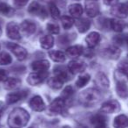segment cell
Segmentation results:
<instances>
[{"label":"cell","instance_id":"7bdbcfd3","mask_svg":"<svg viewBox=\"0 0 128 128\" xmlns=\"http://www.w3.org/2000/svg\"><path fill=\"white\" fill-rule=\"evenodd\" d=\"M126 42L127 43V45H128V35H127V36H126Z\"/></svg>","mask_w":128,"mask_h":128},{"label":"cell","instance_id":"9c48e42d","mask_svg":"<svg viewBox=\"0 0 128 128\" xmlns=\"http://www.w3.org/2000/svg\"><path fill=\"white\" fill-rule=\"evenodd\" d=\"M28 12L42 18H45L48 17V12H46V9L43 6H41L40 4H38L37 2H32L28 6Z\"/></svg>","mask_w":128,"mask_h":128},{"label":"cell","instance_id":"f546056e","mask_svg":"<svg viewBox=\"0 0 128 128\" xmlns=\"http://www.w3.org/2000/svg\"><path fill=\"white\" fill-rule=\"evenodd\" d=\"M63 81L57 76L50 77L48 81V85L53 90H60L63 85Z\"/></svg>","mask_w":128,"mask_h":128},{"label":"cell","instance_id":"8d00e7d4","mask_svg":"<svg viewBox=\"0 0 128 128\" xmlns=\"http://www.w3.org/2000/svg\"><path fill=\"white\" fill-rule=\"evenodd\" d=\"M74 93V89L72 86H67L65 89L63 90V91H62V99H68V98H70V96L73 95Z\"/></svg>","mask_w":128,"mask_h":128},{"label":"cell","instance_id":"4fadbf2b","mask_svg":"<svg viewBox=\"0 0 128 128\" xmlns=\"http://www.w3.org/2000/svg\"><path fill=\"white\" fill-rule=\"evenodd\" d=\"M99 6L95 1H88L85 3V12L90 18L98 16L99 14Z\"/></svg>","mask_w":128,"mask_h":128},{"label":"cell","instance_id":"ab89813d","mask_svg":"<svg viewBox=\"0 0 128 128\" xmlns=\"http://www.w3.org/2000/svg\"><path fill=\"white\" fill-rule=\"evenodd\" d=\"M8 73L6 70H0V82H4L7 79Z\"/></svg>","mask_w":128,"mask_h":128},{"label":"cell","instance_id":"6da1fadb","mask_svg":"<svg viewBox=\"0 0 128 128\" xmlns=\"http://www.w3.org/2000/svg\"><path fill=\"white\" fill-rule=\"evenodd\" d=\"M30 119L29 113L23 108H15L8 117V126L11 128H23Z\"/></svg>","mask_w":128,"mask_h":128},{"label":"cell","instance_id":"484cf974","mask_svg":"<svg viewBox=\"0 0 128 128\" xmlns=\"http://www.w3.org/2000/svg\"><path fill=\"white\" fill-rule=\"evenodd\" d=\"M68 12L74 18H80L84 12V8L80 4H72L68 6Z\"/></svg>","mask_w":128,"mask_h":128},{"label":"cell","instance_id":"8fae6325","mask_svg":"<svg viewBox=\"0 0 128 128\" xmlns=\"http://www.w3.org/2000/svg\"><path fill=\"white\" fill-rule=\"evenodd\" d=\"M36 24L34 22L31 21V20H24L21 24H20V31L22 34L26 36H31L34 34L36 31Z\"/></svg>","mask_w":128,"mask_h":128},{"label":"cell","instance_id":"f6af8a7d","mask_svg":"<svg viewBox=\"0 0 128 128\" xmlns=\"http://www.w3.org/2000/svg\"><path fill=\"white\" fill-rule=\"evenodd\" d=\"M62 128H70V126H63Z\"/></svg>","mask_w":128,"mask_h":128},{"label":"cell","instance_id":"1f68e13d","mask_svg":"<svg viewBox=\"0 0 128 128\" xmlns=\"http://www.w3.org/2000/svg\"><path fill=\"white\" fill-rule=\"evenodd\" d=\"M48 10H49L50 15L52 16V18H54V20H58L60 16V11H59L58 7L55 4L54 2L53 1H50L49 4H48Z\"/></svg>","mask_w":128,"mask_h":128},{"label":"cell","instance_id":"bcb514c9","mask_svg":"<svg viewBox=\"0 0 128 128\" xmlns=\"http://www.w3.org/2000/svg\"><path fill=\"white\" fill-rule=\"evenodd\" d=\"M28 128H37V126H30V127Z\"/></svg>","mask_w":128,"mask_h":128},{"label":"cell","instance_id":"30bf717a","mask_svg":"<svg viewBox=\"0 0 128 128\" xmlns=\"http://www.w3.org/2000/svg\"><path fill=\"white\" fill-rule=\"evenodd\" d=\"M28 95V90H21L16 91V92L10 93L6 96V104H12L20 100L26 98Z\"/></svg>","mask_w":128,"mask_h":128},{"label":"cell","instance_id":"7402d4cb","mask_svg":"<svg viewBox=\"0 0 128 128\" xmlns=\"http://www.w3.org/2000/svg\"><path fill=\"white\" fill-rule=\"evenodd\" d=\"M84 46L81 45H76V46H72L67 49L66 53L67 55L71 58H77V57L81 56L84 53Z\"/></svg>","mask_w":128,"mask_h":128},{"label":"cell","instance_id":"836d02e7","mask_svg":"<svg viewBox=\"0 0 128 128\" xmlns=\"http://www.w3.org/2000/svg\"><path fill=\"white\" fill-rule=\"evenodd\" d=\"M60 21H62V27L64 29H70L73 26V25L75 24V20H73V18L70 16H62L60 18Z\"/></svg>","mask_w":128,"mask_h":128},{"label":"cell","instance_id":"ee69618b","mask_svg":"<svg viewBox=\"0 0 128 128\" xmlns=\"http://www.w3.org/2000/svg\"><path fill=\"white\" fill-rule=\"evenodd\" d=\"M2 34V29H1V26H0V36Z\"/></svg>","mask_w":128,"mask_h":128},{"label":"cell","instance_id":"9a60e30c","mask_svg":"<svg viewBox=\"0 0 128 128\" xmlns=\"http://www.w3.org/2000/svg\"><path fill=\"white\" fill-rule=\"evenodd\" d=\"M50 63L46 60H39L32 63V68L38 73H44L49 68Z\"/></svg>","mask_w":128,"mask_h":128},{"label":"cell","instance_id":"cb8c5ba5","mask_svg":"<svg viewBox=\"0 0 128 128\" xmlns=\"http://www.w3.org/2000/svg\"><path fill=\"white\" fill-rule=\"evenodd\" d=\"M113 126L115 128H126L128 126V118L124 114L117 116L114 118Z\"/></svg>","mask_w":128,"mask_h":128},{"label":"cell","instance_id":"e575fe53","mask_svg":"<svg viewBox=\"0 0 128 128\" xmlns=\"http://www.w3.org/2000/svg\"><path fill=\"white\" fill-rule=\"evenodd\" d=\"M12 62V56L6 52L0 53V65H9Z\"/></svg>","mask_w":128,"mask_h":128},{"label":"cell","instance_id":"5b68a950","mask_svg":"<svg viewBox=\"0 0 128 128\" xmlns=\"http://www.w3.org/2000/svg\"><path fill=\"white\" fill-rule=\"evenodd\" d=\"M110 13L118 18H124L128 17V2L112 6Z\"/></svg>","mask_w":128,"mask_h":128},{"label":"cell","instance_id":"74e56055","mask_svg":"<svg viewBox=\"0 0 128 128\" xmlns=\"http://www.w3.org/2000/svg\"><path fill=\"white\" fill-rule=\"evenodd\" d=\"M118 71L123 75L128 76V62H122L118 64Z\"/></svg>","mask_w":128,"mask_h":128},{"label":"cell","instance_id":"2e32d148","mask_svg":"<svg viewBox=\"0 0 128 128\" xmlns=\"http://www.w3.org/2000/svg\"><path fill=\"white\" fill-rule=\"evenodd\" d=\"M91 124L95 128H109L107 124V119L102 114L94 115L90 119Z\"/></svg>","mask_w":128,"mask_h":128},{"label":"cell","instance_id":"d590c367","mask_svg":"<svg viewBox=\"0 0 128 128\" xmlns=\"http://www.w3.org/2000/svg\"><path fill=\"white\" fill-rule=\"evenodd\" d=\"M46 30L52 34H58L60 32V27H59L58 24L50 22V23L46 24Z\"/></svg>","mask_w":128,"mask_h":128},{"label":"cell","instance_id":"83f0119b","mask_svg":"<svg viewBox=\"0 0 128 128\" xmlns=\"http://www.w3.org/2000/svg\"><path fill=\"white\" fill-rule=\"evenodd\" d=\"M110 26L113 31L117 32H121L126 27V23L118 18H112L110 20Z\"/></svg>","mask_w":128,"mask_h":128},{"label":"cell","instance_id":"4316f807","mask_svg":"<svg viewBox=\"0 0 128 128\" xmlns=\"http://www.w3.org/2000/svg\"><path fill=\"white\" fill-rule=\"evenodd\" d=\"M40 46L42 48L50 49L54 46V40L53 36L51 35H44L40 39Z\"/></svg>","mask_w":128,"mask_h":128},{"label":"cell","instance_id":"b9f144b4","mask_svg":"<svg viewBox=\"0 0 128 128\" xmlns=\"http://www.w3.org/2000/svg\"><path fill=\"white\" fill-rule=\"evenodd\" d=\"M4 103L0 102V118H1V116H2V114H3V112H4Z\"/></svg>","mask_w":128,"mask_h":128},{"label":"cell","instance_id":"ac0fdd59","mask_svg":"<svg viewBox=\"0 0 128 128\" xmlns=\"http://www.w3.org/2000/svg\"><path fill=\"white\" fill-rule=\"evenodd\" d=\"M45 76H46L42 75V73H38V72L31 73L27 77V82L32 86H37L43 82Z\"/></svg>","mask_w":128,"mask_h":128},{"label":"cell","instance_id":"681fc988","mask_svg":"<svg viewBox=\"0 0 128 128\" xmlns=\"http://www.w3.org/2000/svg\"><path fill=\"white\" fill-rule=\"evenodd\" d=\"M127 77H128V76H127Z\"/></svg>","mask_w":128,"mask_h":128},{"label":"cell","instance_id":"ba28073f","mask_svg":"<svg viewBox=\"0 0 128 128\" xmlns=\"http://www.w3.org/2000/svg\"><path fill=\"white\" fill-rule=\"evenodd\" d=\"M86 68H87L86 64L80 60H73L70 62L68 65V70L71 74L82 73L84 71H85Z\"/></svg>","mask_w":128,"mask_h":128},{"label":"cell","instance_id":"4dcf8cb0","mask_svg":"<svg viewBox=\"0 0 128 128\" xmlns=\"http://www.w3.org/2000/svg\"><path fill=\"white\" fill-rule=\"evenodd\" d=\"M0 14L6 17H12L14 14V10L6 3L0 2Z\"/></svg>","mask_w":128,"mask_h":128},{"label":"cell","instance_id":"7c38bea8","mask_svg":"<svg viewBox=\"0 0 128 128\" xmlns=\"http://www.w3.org/2000/svg\"><path fill=\"white\" fill-rule=\"evenodd\" d=\"M29 106L34 112H43L46 109V104L43 101L42 98L40 96H35L29 101Z\"/></svg>","mask_w":128,"mask_h":128},{"label":"cell","instance_id":"44dd1931","mask_svg":"<svg viewBox=\"0 0 128 128\" xmlns=\"http://www.w3.org/2000/svg\"><path fill=\"white\" fill-rule=\"evenodd\" d=\"M75 23L77 30L81 34H84L87 32L91 25L90 21L88 18H78V20H76V21H75Z\"/></svg>","mask_w":128,"mask_h":128},{"label":"cell","instance_id":"f1b7e54d","mask_svg":"<svg viewBox=\"0 0 128 128\" xmlns=\"http://www.w3.org/2000/svg\"><path fill=\"white\" fill-rule=\"evenodd\" d=\"M48 55L55 62H63L64 60H66V55L62 51L52 50V51L48 52Z\"/></svg>","mask_w":128,"mask_h":128},{"label":"cell","instance_id":"277c9868","mask_svg":"<svg viewBox=\"0 0 128 128\" xmlns=\"http://www.w3.org/2000/svg\"><path fill=\"white\" fill-rule=\"evenodd\" d=\"M120 110V104L117 100H109L102 104L100 112L102 113L112 114L119 112Z\"/></svg>","mask_w":128,"mask_h":128},{"label":"cell","instance_id":"ffe728a7","mask_svg":"<svg viewBox=\"0 0 128 128\" xmlns=\"http://www.w3.org/2000/svg\"><path fill=\"white\" fill-rule=\"evenodd\" d=\"M95 82H96V85L99 88H102V89H107L110 86V82H109L108 77L106 76V75H104L102 72H99L98 74H96Z\"/></svg>","mask_w":128,"mask_h":128},{"label":"cell","instance_id":"d4e9b609","mask_svg":"<svg viewBox=\"0 0 128 128\" xmlns=\"http://www.w3.org/2000/svg\"><path fill=\"white\" fill-rule=\"evenodd\" d=\"M116 91L118 96L126 98L128 96V86L123 81H118L116 84Z\"/></svg>","mask_w":128,"mask_h":128},{"label":"cell","instance_id":"60d3db41","mask_svg":"<svg viewBox=\"0 0 128 128\" xmlns=\"http://www.w3.org/2000/svg\"><path fill=\"white\" fill-rule=\"evenodd\" d=\"M104 3L106 6H114L118 4V0H104Z\"/></svg>","mask_w":128,"mask_h":128},{"label":"cell","instance_id":"3957f363","mask_svg":"<svg viewBox=\"0 0 128 128\" xmlns=\"http://www.w3.org/2000/svg\"><path fill=\"white\" fill-rule=\"evenodd\" d=\"M6 46L9 50H11V52L15 55L18 60H24L27 56V51L23 48V46H20L18 44L15 43H11L8 42L6 44Z\"/></svg>","mask_w":128,"mask_h":128},{"label":"cell","instance_id":"d6a6232c","mask_svg":"<svg viewBox=\"0 0 128 128\" xmlns=\"http://www.w3.org/2000/svg\"><path fill=\"white\" fill-rule=\"evenodd\" d=\"M90 80V76L89 74H84V75L80 76L76 82V86L77 88H82L88 84Z\"/></svg>","mask_w":128,"mask_h":128},{"label":"cell","instance_id":"8992f818","mask_svg":"<svg viewBox=\"0 0 128 128\" xmlns=\"http://www.w3.org/2000/svg\"><path fill=\"white\" fill-rule=\"evenodd\" d=\"M64 109H65V101L64 99L60 98H55L51 104H50L49 107H48V110L51 114H62V112H64Z\"/></svg>","mask_w":128,"mask_h":128},{"label":"cell","instance_id":"7a4b0ae2","mask_svg":"<svg viewBox=\"0 0 128 128\" xmlns=\"http://www.w3.org/2000/svg\"><path fill=\"white\" fill-rule=\"evenodd\" d=\"M101 99V93L96 89H87L80 93L79 101L84 106L92 107L98 103Z\"/></svg>","mask_w":128,"mask_h":128},{"label":"cell","instance_id":"7dc6e473","mask_svg":"<svg viewBox=\"0 0 128 128\" xmlns=\"http://www.w3.org/2000/svg\"><path fill=\"white\" fill-rule=\"evenodd\" d=\"M77 128H85V127H84V126H79V127H77Z\"/></svg>","mask_w":128,"mask_h":128},{"label":"cell","instance_id":"52a82bcc","mask_svg":"<svg viewBox=\"0 0 128 128\" xmlns=\"http://www.w3.org/2000/svg\"><path fill=\"white\" fill-rule=\"evenodd\" d=\"M20 28L18 25L15 22H9L6 26V34L7 36L12 40H18L20 39Z\"/></svg>","mask_w":128,"mask_h":128},{"label":"cell","instance_id":"e0dca14e","mask_svg":"<svg viewBox=\"0 0 128 128\" xmlns=\"http://www.w3.org/2000/svg\"><path fill=\"white\" fill-rule=\"evenodd\" d=\"M100 40H101V36L96 32H91L85 38V41L90 48H95L99 43Z\"/></svg>","mask_w":128,"mask_h":128},{"label":"cell","instance_id":"f35d334b","mask_svg":"<svg viewBox=\"0 0 128 128\" xmlns=\"http://www.w3.org/2000/svg\"><path fill=\"white\" fill-rule=\"evenodd\" d=\"M29 0H13V4L14 6L17 8H22L26 6L28 3Z\"/></svg>","mask_w":128,"mask_h":128},{"label":"cell","instance_id":"c3c4849f","mask_svg":"<svg viewBox=\"0 0 128 128\" xmlns=\"http://www.w3.org/2000/svg\"><path fill=\"white\" fill-rule=\"evenodd\" d=\"M90 1H96V0H90Z\"/></svg>","mask_w":128,"mask_h":128},{"label":"cell","instance_id":"603a6c76","mask_svg":"<svg viewBox=\"0 0 128 128\" xmlns=\"http://www.w3.org/2000/svg\"><path fill=\"white\" fill-rule=\"evenodd\" d=\"M21 84V80L18 78H15V77H10L7 78L4 81V89L7 90H12L17 89L18 87H20V85Z\"/></svg>","mask_w":128,"mask_h":128},{"label":"cell","instance_id":"5bb4252c","mask_svg":"<svg viewBox=\"0 0 128 128\" xmlns=\"http://www.w3.org/2000/svg\"><path fill=\"white\" fill-rule=\"evenodd\" d=\"M121 50L115 46H110L109 48L104 49L103 55L105 58L110 59V60H117L120 56Z\"/></svg>","mask_w":128,"mask_h":128},{"label":"cell","instance_id":"d6986e66","mask_svg":"<svg viewBox=\"0 0 128 128\" xmlns=\"http://www.w3.org/2000/svg\"><path fill=\"white\" fill-rule=\"evenodd\" d=\"M70 72L68 70L65 68L64 67H56L54 68V75L55 76H57L58 78L62 79L63 82H66V81H68L70 78Z\"/></svg>","mask_w":128,"mask_h":128}]
</instances>
